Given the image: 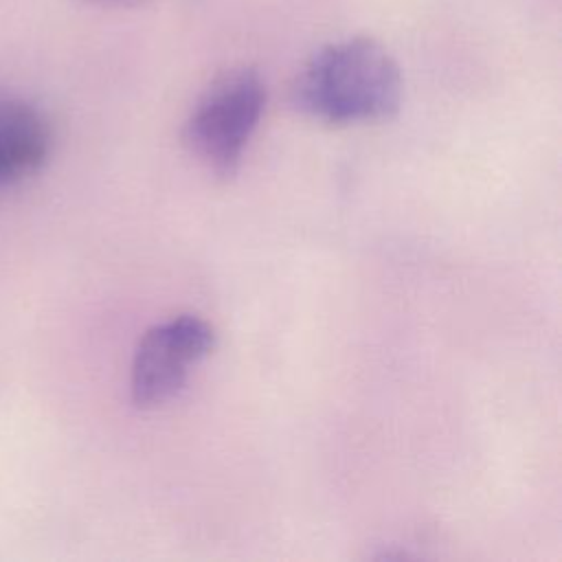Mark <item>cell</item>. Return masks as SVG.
I'll list each match as a JSON object with an SVG mask.
<instances>
[{
  "instance_id": "cell-2",
  "label": "cell",
  "mask_w": 562,
  "mask_h": 562,
  "mask_svg": "<svg viewBox=\"0 0 562 562\" xmlns=\"http://www.w3.org/2000/svg\"><path fill=\"white\" fill-rule=\"evenodd\" d=\"M266 108V83L255 68L239 66L215 77L198 97L182 130V140L211 173H237L244 149Z\"/></svg>"
},
{
  "instance_id": "cell-3",
  "label": "cell",
  "mask_w": 562,
  "mask_h": 562,
  "mask_svg": "<svg viewBox=\"0 0 562 562\" xmlns=\"http://www.w3.org/2000/svg\"><path fill=\"white\" fill-rule=\"evenodd\" d=\"M215 347L213 327L195 316L180 314L149 327L136 345L132 360V400L140 408L171 402L187 384L195 364Z\"/></svg>"
},
{
  "instance_id": "cell-5",
  "label": "cell",
  "mask_w": 562,
  "mask_h": 562,
  "mask_svg": "<svg viewBox=\"0 0 562 562\" xmlns=\"http://www.w3.org/2000/svg\"><path fill=\"white\" fill-rule=\"evenodd\" d=\"M116 2H125V0H116Z\"/></svg>"
},
{
  "instance_id": "cell-1",
  "label": "cell",
  "mask_w": 562,
  "mask_h": 562,
  "mask_svg": "<svg viewBox=\"0 0 562 562\" xmlns=\"http://www.w3.org/2000/svg\"><path fill=\"white\" fill-rule=\"evenodd\" d=\"M402 92L395 57L380 42L356 35L312 53L292 81L290 103L310 119L351 125L395 116Z\"/></svg>"
},
{
  "instance_id": "cell-4",
  "label": "cell",
  "mask_w": 562,
  "mask_h": 562,
  "mask_svg": "<svg viewBox=\"0 0 562 562\" xmlns=\"http://www.w3.org/2000/svg\"><path fill=\"white\" fill-rule=\"evenodd\" d=\"M50 125L29 99L0 92V187L42 169L50 154Z\"/></svg>"
}]
</instances>
